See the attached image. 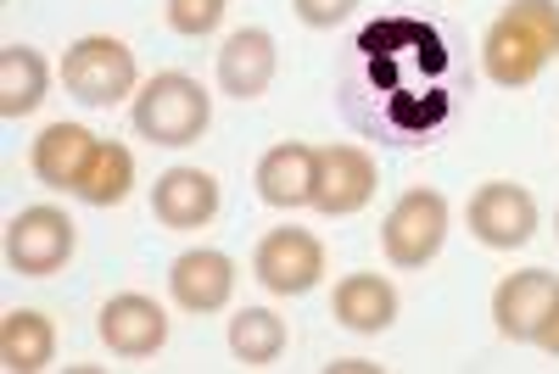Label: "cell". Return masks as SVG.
Returning <instances> with one entry per match:
<instances>
[{
  "label": "cell",
  "mask_w": 559,
  "mask_h": 374,
  "mask_svg": "<svg viewBox=\"0 0 559 374\" xmlns=\"http://www.w3.org/2000/svg\"><path fill=\"white\" fill-rule=\"evenodd\" d=\"M559 57V0H509L481 39V68L498 89H526Z\"/></svg>",
  "instance_id": "cell-1"
},
{
  "label": "cell",
  "mask_w": 559,
  "mask_h": 374,
  "mask_svg": "<svg viewBox=\"0 0 559 374\" xmlns=\"http://www.w3.org/2000/svg\"><path fill=\"white\" fill-rule=\"evenodd\" d=\"M134 134L152 140V146H197L213 123V96L191 79V73H157L134 89Z\"/></svg>",
  "instance_id": "cell-2"
},
{
  "label": "cell",
  "mask_w": 559,
  "mask_h": 374,
  "mask_svg": "<svg viewBox=\"0 0 559 374\" xmlns=\"http://www.w3.org/2000/svg\"><path fill=\"white\" fill-rule=\"evenodd\" d=\"M62 84L84 107H118L123 96L140 89V68H134V51L118 34H84L62 57Z\"/></svg>",
  "instance_id": "cell-3"
},
{
  "label": "cell",
  "mask_w": 559,
  "mask_h": 374,
  "mask_svg": "<svg viewBox=\"0 0 559 374\" xmlns=\"http://www.w3.org/2000/svg\"><path fill=\"white\" fill-rule=\"evenodd\" d=\"M448 196L431 191V184H414V191H403L381 224V252L392 268H426L442 241H448Z\"/></svg>",
  "instance_id": "cell-4"
},
{
  "label": "cell",
  "mask_w": 559,
  "mask_h": 374,
  "mask_svg": "<svg viewBox=\"0 0 559 374\" xmlns=\"http://www.w3.org/2000/svg\"><path fill=\"white\" fill-rule=\"evenodd\" d=\"M79 252V224L51 207V202H39V207H23L12 224H7V263L12 274L23 279H51L73 263Z\"/></svg>",
  "instance_id": "cell-5"
},
{
  "label": "cell",
  "mask_w": 559,
  "mask_h": 374,
  "mask_svg": "<svg viewBox=\"0 0 559 374\" xmlns=\"http://www.w3.org/2000/svg\"><path fill=\"white\" fill-rule=\"evenodd\" d=\"M464 218H471V236L487 252H515L537 236V196L526 191V184L487 179L471 196V207H464Z\"/></svg>",
  "instance_id": "cell-6"
},
{
  "label": "cell",
  "mask_w": 559,
  "mask_h": 374,
  "mask_svg": "<svg viewBox=\"0 0 559 374\" xmlns=\"http://www.w3.org/2000/svg\"><path fill=\"white\" fill-rule=\"evenodd\" d=\"M252 274L258 286L274 297H308L319 279H324V246L308 236V229H269L252 252Z\"/></svg>",
  "instance_id": "cell-7"
},
{
  "label": "cell",
  "mask_w": 559,
  "mask_h": 374,
  "mask_svg": "<svg viewBox=\"0 0 559 374\" xmlns=\"http://www.w3.org/2000/svg\"><path fill=\"white\" fill-rule=\"evenodd\" d=\"M376 157H369L364 146H347V140H336V146H319V184H313V207L324 218H353L364 213L369 202H376Z\"/></svg>",
  "instance_id": "cell-8"
},
{
  "label": "cell",
  "mask_w": 559,
  "mask_h": 374,
  "mask_svg": "<svg viewBox=\"0 0 559 374\" xmlns=\"http://www.w3.org/2000/svg\"><path fill=\"white\" fill-rule=\"evenodd\" d=\"M96 336L107 352L118 358H152L168 347V313L163 302H152L146 291H118L112 302H102L96 313Z\"/></svg>",
  "instance_id": "cell-9"
},
{
  "label": "cell",
  "mask_w": 559,
  "mask_h": 374,
  "mask_svg": "<svg viewBox=\"0 0 559 374\" xmlns=\"http://www.w3.org/2000/svg\"><path fill=\"white\" fill-rule=\"evenodd\" d=\"M168 297L185 313H218L236 297V257L218 246H191L168 263Z\"/></svg>",
  "instance_id": "cell-10"
},
{
  "label": "cell",
  "mask_w": 559,
  "mask_h": 374,
  "mask_svg": "<svg viewBox=\"0 0 559 374\" xmlns=\"http://www.w3.org/2000/svg\"><path fill=\"white\" fill-rule=\"evenodd\" d=\"M559 297V274L548 268H521V274H503L498 291H492V324L503 341H537V324L548 318Z\"/></svg>",
  "instance_id": "cell-11"
},
{
  "label": "cell",
  "mask_w": 559,
  "mask_h": 374,
  "mask_svg": "<svg viewBox=\"0 0 559 374\" xmlns=\"http://www.w3.org/2000/svg\"><path fill=\"white\" fill-rule=\"evenodd\" d=\"M274 68H280V45L269 28H236L224 45H218V89L229 101H258L263 89L274 84Z\"/></svg>",
  "instance_id": "cell-12"
},
{
  "label": "cell",
  "mask_w": 559,
  "mask_h": 374,
  "mask_svg": "<svg viewBox=\"0 0 559 374\" xmlns=\"http://www.w3.org/2000/svg\"><path fill=\"white\" fill-rule=\"evenodd\" d=\"M313 184H319V146L280 140V146L263 152V162H258V196H263V207H280V213L313 207Z\"/></svg>",
  "instance_id": "cell-13"
},
{
  "label": "cell",
  "mask_w": 559,
  "mask_h": 374,
  "mask_svg": "<svg viewBox=\"0 0 559 374\" xmlns=\"http://www.w3.org/2000/svg\"><path fill=\"white\" fill-rule=\"evenodd\" d=\"M102 140L90 134L84 123H51L34 146H28V168L34 179L45 184V191H79V179L90 168V157H96Z\"/></svg>",
  "instance_id": "cell-14"
},
{
  "label": "cell",
  "mask_w": 559,
  "mask_h": 374,
  "mask_svg": "<svg viewBox=\"0 0 559 374\" xmlns=\"http://www.w3.org/2000/svg\"><path fill=\"white\" fill-rule=\"evenodd\" d=\"M152 213L163 229H202L218 213V179L207 168H168L152 184Z\"/></svg>",
  "instance_id": "cell-15"
},
{
  "label": "cell",
  "mask_w": 559,
  "mask_h": 374,
  "mask_svg": "<svg viewBox=\"0 0 559 374\" xmlns=\"http://www.w3.org/2000/svg\"><path fill=\"white\" fill-rule=\"evenodd\" d=\"M331 313L353 336H381L397 324V286L386 274H347V279H336Z\"/></svg>",
  "instance_id": "cell-16"
},
{
  "label": "cell",
  "mask_w": 559,
  "mask_h": 374,
  "mask_svg": "<svg viewBox=\"0 0 559 374\" xmlns=\"http://www.w3.org/2000/svg\"><path fill=\"white\" fill-rule=\"evenodd\" d=\"M57 358V324L39 307H17L0 318V369L7 374H39Z\"/></svg>",
  "instance_id": "cell-17"
},
{
  "label": "cell",
  "mask_w": 559,
  "mask_h": 374,
  "mask_svg": "<svg viewBox=\"0 0 559 374\" xmlns=\"http://www.w3.org/2000/svg\"><path fill=\"white\" fill-rule=\"evenodd\" d=\"M45 96H51V68H45V57L34 51V45H7L0 51V118H28L45 107Z\"/></svg>",
  "instance_id": "cell-18"
},
{
  "label": "cell",
  "mask_w": 559,
  "mask_h": 374,
  "mask_svg": "<svg viewBox=\"0 0 559 374\" xmlns=\"http://www.w3.org/2000/svg\"><path fill=\"white\" fill-rule=\"evenodd\" d=\"M129 191H134V152L118 146V140H102L73 196L84 207H118V202H129Z\"/></svg>",
  "instance_id": "cell-19"
},
{
  "label": "cell",
  "mask_w": 559,
  "mask_h": 374,
  "mask_svg": "<svg viewBox=\"0 0 559 374\" xmlns=\"http://www.w3.org/2000/svg\"><path fill=\"white\" fill-rule=\"evenodd\" d=\"M286 318H280L274 307H241L236 318H229V352H236L241 363H274L280 352H286Z\"/></svg>",
  "instance_id": "cell-20"
},
{
  "label": "cell",
  "mask_w": 559,
  "mask_h": 374,
  "mask_svg": "<svg viewBox=\"0 0 559 374\" xmlns=\"http://www.w3.org/2000/svg\"><path fill=\"white\" fill-rule=\"evenodd\" d=\"M229 0H168V28L185 34V39H202L224 23Z\"/></svg>",
  "instance_id": "cell-21"
},
{
  "label": "cell",
  "mask_w": 559,
  "mask_h": 374,
  "mask_svg": "<svg viewBox=\"0 0 559 374\" xmlns=\"http://www.w3.org/2000/svg\"><path fill=\"white\" fill-rule=\"evenodd\" d=\"M292 12L308 28H336V23H347L358 12V0H292Z\"/></svg>",
  "instance_id": "cell-22"
},
{
  "label": "cell",
  "mask_w": 559,
  "mask_h": 374,
  "mask_svg": "<svg viewBox=\"0 0 559 374\" xmlns=\"http://www.w3.org/2000/svg\"><path fill=\"white\" fill-rule=\"evenodd\" d=\"M537 347H543L548 358H559V297H554V307H548V318L537 324Z\"/></svg>",
  "instance_id": "cell-23"
}]
</instances>
